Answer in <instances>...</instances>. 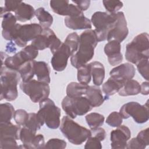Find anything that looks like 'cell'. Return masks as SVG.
<instances>
[{
  "label": "cell",
  "mask_w": 149,
  "mask_h": 149,
  "mask_svg": "<svg viewBox=\"0 0 149 149\" xmlns=\"http://www.w3.org/2000/svg\"><path fill=\"white\" fill-rule=\"evenodd\" d=\"M98 42L97 37L94 30L89 29L83 31L79 36L77 51L70 57L72 65L77 69L91 60Z\"/></svg>",
  "instance_id": "6da1fadb"
},
{
  "label": "cell",
  "mask_w": 149,
  "mask_h": 149,
  "mask_svg": "<svg viewBox=\"0 0 149 149\" xmlns=\"http://www.w3.org/2000/svg\"><path fill=\"white\" fill-rule=\"evenodd\" d=\"M20 73L17 70L2 66L1 68V101L15 100L18 97L17 86L20 81Z\"/></svg>",
  "instance_id": "7a4b0ae2"
},
{
  "label": "cell",
  "mask_w": 149,
  "mask_h": 149,
  "mask_svg": "<svg viewBox=\"0 0 149 149\" xmlns=\"http://www.w3.org/2000/svg\"><path fill=\"white\" fill-rule=\"evenodd\" d=\"M59 129L68 141L74 145H81L91 134V130L80 125L68 116L62 118Z\"/></svg>",
  "instance_id": "3957f363"
},
{
  "label": "cell",
  "mask_w": 149,
  "mask_h": 149,
  "mask_svg": "<svg viewBox=\"0 0 149 149\" xmlns=\"http://www.w3.org/2000/svg\"><path fill=\"white\" fill-rule=\"evenodd\" d=\"M147 33L136 36L126 46L125 58L133 64H136L143 59L149 58V40Z\"/></svg>",
  "instance_id": "277c9868"
},
{
  "label": "cell",
  "mask_w": 149,
  "mask_h": 149,
  "mask_svg": "<svg viewBox=\"0 0 149 149\" xmlns=\"http://www.w3.org/2000/svg\"><path fill=\"white\" fill-rule=\"evenodd\" d=\"M116 19V13L111 14L101 11L94 13L91 22L95 28L94 30L98 42L107 40V37L114 26Z\"/></svg>",
  "instance_id": "5b68a950"
},
{
  "label": "cell",
  "mask_w": 149,
  "mask_h": 149,
  "mask_svg": "<svg viewBox=\"0 0 149 149\" xmlns=\"http://www.w3.org/2000/svg\"><path fill=\"white\" fill-rule=\"evenodd\" d=\"M37 113L48 127L55 129L60 126L61 109L52 100L48 98L39 102V109Z\"/></svg>",
  "instance_id": "8992f818"
},
{
  "label": "cell",
  "mask_w": 149,
  "mask_h": 149,
  "mask_svg": "<svg viewBox=\"0 0 149 149\" xmlns=\"http://www.w3.org/2000/svg\"><path fill=\"white\" fill-rule=\"evenodd\" d=\"M61 105L66 115L72 119L85 115L93 108L88 99L83 96L70 97L66 95L62 100Z\"/></svg>",
  "instance_id": "52a82bcc"
},
{
  "label": "cell",
  "mask_w": 149,
  "mask_h": 149,
  "mask_svg": "<svg viewBox=\"0 0 149 149\" xmlns=\"http://www.w3.org/2000/svg\"><path fill=\"white\" fill-rule=\"evenodd\" d=\"M20 88L34 103L40 102L48 98L50 93L48 84L33 79L27 81H22L20 83Z\"/></svg>",
  "instance_id": "ba28073f"
},
{
  "label": "cell",
  "mask_w": 149,
  "mask_h": 149,
  "mask_svg": "<svg viewBox=\"0 0 149 149\" xmlns=\"http://www.w3.org/2000/svg\"><path fill=\"white\" fill-rule=\"evenodd\" d=\"M43 29L37 23H30L22 25L16 24L13 40L19 47L24 48L28 41H33L42 31Z\"/></svg>",
  "instance_id": "9c48e42d"
},
{
  "label": "cell",
  "mask_w": 149,
  "mask_h": 149,
  "mask_svg": "<svg viewBox=\"0 0 149 149\" xmlns=\"http://www.w3.org/2000/svg\"><path fill=\"white\" fill-rule=\"evenodd\" d=\"M119 113L123 119H126L132 117L137 123H146L149 119L148 101L144 105L135 101L128 102L122 106Z\"/></svg>",
  "instance_id": "30bf717a"
},
{
  "label": "cell",
  "mask_w": 149,
  "mask_h": 149,
  "mask_svg": "<svg viewBox=\"0 0 149 149\" xmlns=\"http://www.w3.org/2000/svg\"><path fill=\"white\" fill-rule=\"evenodd\" d=\"M62 44V41L57 37L54 31L50 29H43L42 33L31 41V45L38 51L49 48L51 53L54 54Z\"/></svg>",
  "instance_id": "8fae6325"
},
{
  "label": "cell",
  "mask_w": 149,
  "mask_h": 149,
  "mask_svg": "<svg viewBox=\"0 0 149 149\" xmlns=\"http://www.w3.org/2000/svg\"><path fill=\"white\" fill-rule=\"evenodd\" d=\"M116 17L115 23L107 37V41H109L114 40L120 43L127 37L129 33V30L123 12H116Z\"/></svg>",
  "instance_id": "7c38bea8"
},
{
  "label": "cell",
  "mask_w": 149,
  "mask_h": 149,
  "mask_svg": "<svg viewBox=\"0 0 149 149\" xmlns=\"http://www.w3.org/2000/svg\"><path fill=\"white\" fill-rule=\"evenodd\" d=\"M49 5L52 11L58 15L65 16L66 17H76L83 15V11L76 5L69 3V1H51Z\"/></svg>",
  "instance_id": "4fadbf2b"
},
{
  "label": "cell",
  "mask_w": 149,
  "mask_h": 149,
  "mask_svg": "<svg viewBox=\"0 0 149 149\" xmlns=\"http://www.w3.org/2000/svg\"><path fill=\"white\" fill-rule=\"evenodd\" d=\"M131 136V132L128 127L120 125L111 132V147L113 149L126 148L127 143Z\"/></svg>",
  "instance_id": "5bb4252c"
},
{
  "label": "cell",
  "mask_w": 149,
  "mask_h": 149,
  "mask_svg": "<svg viewBox=\"0 0 149 149\" xmlns=\"http://www.w3.org/2000/svg\"><path fill=\"white\" fill-rule=\"evenodd\" d=\"M72 55L69 48L62 43L51 58V63L52 68L56 72L64 70L67 66L68 59Z\"/></svg>",
  "instance_id": "9a60e30c"
},
{
  "label": "cell",
  "mask_w": 149,
  "mask_h": 149,
  "mask_svg": "<svg viewBox=\"0 0 149 149\" xmlns=\"http://www.w3.org/2000/svg\"><path fill=\"white\" fill-rule=\"evenodd\" d=\"M135 73L136 70L134 66L132 63L127 62L113 68L110 71L109 75L110 77L125 84L126 81L133 78Z\"/></svg>",
  "instance_id": "2e32d148"
},
{
  "label": "cell",
  "mask_w": 149,
  "mask_h": 149,
  "mask_svg": "<svg viewBox=\"0 0 149 149\" xmlns=\"http://www.w3.org/2000/svg\"><path fill=\"white\" fill-rule=\"evenodd\" d=\"M104 52L108 57L109 63L112 66L118 65L123 61L120 43L116 40H110L105 44Z\"/></svg>",
  "instance_id": "e0dca14e"
},
{
  "label": "cell",
  "mask_w": 149,
  "mask_h": 149,
  "mask_svg": "<svg viewBox=\"0 0 149 149\" xmlns=\"http://www.w3.org/2000/svg\"><path fill=\"white\" fill-rule=\"evenodd\" d=\"M2 21V35L3 38L8 41H12L13 36L16 27L17 19L11 12H7L0 16Z\"/></svg>",
  "instance_id": "ac0fdd59"
},
{
  "label": "cell",
  "mask_w": 149,
  "mask_h": 149,
  "mask_svg": "<svg viewBox=\"0 0 149 149\" xmlns=\"http://www.w3.org/2000/svg\"><path fill=\"white\" fill-rule=\"evenodd\" d=\"M65 26L72 30L91 29V22L84 14L76 17H65L64 19Z\"/></svg>",
  "instance_id": "d6986e66"
},
{
  "label": "cell",
  "mask_w": 149,
  "mask_h": 149,
  "mask_svg": "<svg viewBox=\"0 0 149 149\" xmlns=\"http://www.w3.org/2000/svg\"><path fill=\"white\" fill-rule=\"evenodd\" d=\"M30 61L26 52L22 49L12 56H6L4 60V65L8 68L18 70L19 67L25 62Z\"/></svg>",
  "instance_id": "ffe728a7"
},
{
  "label": "cell",
  "mask_w": 149,
  "mask_h": 149,
  "mask_svg": "<svg viewBox=\"0 0 149 149\" xmlns=\"http://www.w3.org/2000/svg\"><path fill=\"white\" fill-rule=\"evenodd\" d=\"M85 95L93 108L101 106L106 100L97 86H88Z\"/></svg>",
  "instance_id": "44dd1931"
},
{
  "label": "cell",
  "mask_w": 149,
  "mask_h": 149,
  "mask_svg": "<svg viewBox=\"0 0 149 149\" xmlns=\"http://www.w3.org/2000/svg\"><path fill=\"white\" fill-rule=\"evenodd\" d=\"M15 16L17 20L25 22L30 20L35 16V10L31 5L22 1L15 12Z\"/></svg>",
  "instance_id": "7402d4cb"
},
{
  "label": "cell",
  "mask_w": 149,
  "mask_h": 149,
  "mask_svg": "<svg viewBox=\"0 0 149 149\" xmlns=\"http://www.w3.org/2000/svg\"><path fill=\"white\" fill-rule=\"evenodd\" d=\"M34 73L38 81L47 84L50 83V69L45 62L34 61Z\"/></svg>",
  "instance_id": "603a6c76"
},
{
  "label": "cell",
  "mask_w": 149,
  "mask_h": 149,
  "mask_svg": "<svg viewBox=\"0 0 149 149\" xmlns=\"http://www.w3.org/2000/svg\"><path fill=\"white\" fill-rule=\"evenodd\" d=\"M0 123V139L7 137L19 139V133L20 129L19 125H15L10 122Z\"/></svg>",
  "instance_id": "cb8c5ba5"
},
{
  "label": "cell",
  "mask_w": 149,
  "mask_h": 149,
  "mask_svg": "<svg viewBox=\"0 0 149 149\" xmlns=\"http://www.w3.org/2000/svg\"><path fill=\"white\" fill-rule=\"evenodd\" d=\"M91 66V74L93 81L95 86H100L104 81L105 78V68L102 63L98 61L90 63Z\"/></svg>",
  "instance_id": "d4e9b609"
},
{
  "label": "cell",
  "mask_w": 149,
  "mask_h": 149,
  "mask_svg": "<svg viewBox=\"0 0 149 149\" xmlns=\"http://www.w3.org/2000/svg\"><path fill=\"white\" fill-rule=\"evenodd\" d=\"M19 140L23 143L22 148L33 149V145L36 137V133L26 126L20 127L19 133Z\"/></svg>",
  "instance_id": "484cf974"
},
{
  "label": "cell",
  "mask_w": 149,
  "mask_h": 149,
  "mask_svg": "<svg viewBox=\"0 0 149 149\" xmlns=\"http://www.w3.org/2000/svg\"><path fill=\"white\" fill-rule=\"evenodd\" d=\"M139 93H140V84L137 80L133 79L126 81L118 92L119 95L122 97L136 95Z\"/></svg>",
  "instance_id": "4316f807"
},
{
  "label": "cell",
  "mask_w": 149,
  "mask_h": 149,
  "mask_svg": "<svg viewBox=\"0 0 149 149\" xmlns=\"http://www.w3.org/2000/svg\"><path fill=\"white\" fill-rule=\"evenodd\" d=\"M123 84L118 80L110 77L107 81H106L102 86V89L106 97L108 98L109 96L113 95L119 90L123 86Z\"/></svg>",
  "instance_id": "83f0119b"
},
{
  "label": "cell",
  "mask_w": 149,
  "mask_h": 149,
  "mask_svg": "<svg viewBox=\"0 0 149 149\" xmlns=\"http://www.w3.org/2000/svg\"><path fill=\"white\" fill-rule=\"evenodd\" d=\"M88 84L80 83L71 82L68 84L66 87V95L70 97H79L86 94Z\"/></svg>",
  "instance_id": "f1b7e54d"
},
{
  "label": "cell",
  "mask_w": 149,
  "mask_h": 149,
  "mask_svg": "<svg viewBox=\"0 0 149 149\" xmlns=\"http://www.w3.org/2000/svg\"><path fill=\"white\" fill-rule=\"evenodd\" d=\"M35 16L43 29H49L53 23V17L48 11L44 8H38L35 10Z\"/></svg>",
  "instance_id": "f546056e"
},
{
  "label": "cell",
  "mask_w": 149,
  "mask_h": 149,
  "mask_svg": "<svg viewBox=\"0 0 149 149\" xmlns=\"http://www.w3.org/2000/svg\"><path fill=\"white\" fill-rule=\"evenodd\" d=\"M23 81H27L31 80L34 74V60L26 61L19 68L18 70Z\"/></svg>",
  "instance_id": "4dcf8cb0"
},
{
  "label": "cell",
  "mask_w": 149,
  "mask_h": 149,
  "mask_svg": "<svg viewBox=\"0 0 149 149\" xmlns=\"http://www.w3.org/2000/svg\"><path fill=\"white\" fill-rule=\"evenodd\" d=\"M77 80L79 83L88 84L91 78V66L90 63L81 65L77 68Z\"/></svg>",
  "instance_id": "1f68e13d"
},
{
  "label": "cell",
  "mask_w": 149,
  "mask_h": 149,
  "mask_svg": "<svg viewBox=\"0 0 149 149\" xmlns=\"http://www.w3.org/2000/svg\"><path fill=\"white\" fill-rule=\"evenodd\" d=\"M15 109L13 105L5 102L0 105V122H10V120L14 116Z\"/></svg>",
  "instance_id": "d6a6232c"
},
{
  "label": "cell",
  "mask_w": 149,
  "mask_h": 149,
  "mask_svg": "<svg viewBox=\"0 0 149 149\" xmlns=\"http://www.w3.org/2000/svg\"><path fill=\"white\" fill-rule=\"evenodd\" d=\"M86 122L91 129L100 127L104 124L105 117L101 113L91 112L85 117Z\"/></svg>",
  "instance_id": "836d02e7"
},
{
  "label": "cell",
  "mask_w": 149,
  "mask_h": 149,
  "mask_svg": "<svg viewBox=\"0 0 149 149\" xmlns=\"http://www.w3.org/2000/svg\"><path fill=\"white\" fill-rule=\"evenodd\" d=\"M44 122L38 116L37 113H29V118L24 126L34 132L37 133V131L40 129L41 127L43 126Z\"/></svg>",
  "instance_id": "e575fe53"
},
{
  "label": "cell",
  "mask_w": 149,
  "mask_h": 149,
  "mask_svg": "<svg viewBox=\"0 0 149 149\" xmlns=\"http://www.w3.org/2000/svg\"><path fill=\"white\" fill-rule=\"evenodd\" d=\"M63 43L69 48L73 55L77 51L79 47V36L76 32L68 34Z\"/></svg>",
  "instance_id": "d590c367"
},
{
  "label": "cell",
  "mask_w": 149,
  "mask_h": 149,
  "mask_svg": "<svg viewBox=\"0 0 149 149\" xmlns=\"http://www.w3.org/2000/svg\"><path fill=\"white\" fill-rule=\"evenodd\" d=\"M103 5L108 13H115L123 7V2L120 1H102Z\"/></svg>",
  "instance_id": "8d00e7d4"
},
{
  "label": "cell",
  "mask_w": 149,
  "mask_h": 149,
  "mask_svg": "<svg viewBox=\"0 0 149 149\" xmlns=\"http://www.w3.org/2000/svg\"><path fill=\"white\" fill-rule=\"evenodd\" d=\"M123 118L118 112L113 111L111 112L106 119V123L111 127H117L122 123Z\"/></svg>",
  "instance_id": "74e56055"
},
{
  "label": "cell",
  "mask_w": 149,
  "mask_h": 149,
  "mask_svg": "<svg viewBox=\"0 0 149 149\" xmlns=\"http://www.w3.org/2000/svg\"><path fill=\"white\" fill-rule=\"evenodd\" d=\"M29 113H28L25 110L22 109H19L15 111L13 119L17 125L19 126H24L28 118Z\"/></svg>",
  "instance_id": "f35d334b"
},
{
  "label": "cell",
  "mask_w": 149,
  "mask_h": 149,
  "mask_svg": "<svg viewBox=\"0 0 149 149\" xmlns=\"http://www.w3.org/2000/svg\"><path fill=\"white\" fill-rule=\"evenodd\" d=\"M137 69L141 76L148 81V59H143L136 63Z\"/></svg>",
  "instance_id": "ab89813d"
},
{
  "label": "cell",
  "mask_w": 149,
  "mask_h": 149,
  "mask_svg": "<svg viewBox=\"0 0 149 149\" xmlns=\"http://www.w3.org/2000/svg\"><path fill=\"white\" fill-rule=\"evenodd\" d=\"M21 2H22V1H5L4 6L1 7L0 16H2L3 14H5V13H7V12H15Z\"/></svg>",
  "instance_id": "60d3db41"
},
{
  "label": "cell",
  "mask_w": 149,
  "mask_h": 149,
  "mask_svg": "<svg viewBox=\"0 0 149 149\" xmlns=\"http://www.w3.org/2000/svg\"><path fill=\"white\" fill-rule=\"evenodd\" d=\"M66 142L62 139L54 138L49 139L45 144L44 148H61L66 147Z\"/></svg>",
  "instance_id": "b9f144b4"
},
{
  "label": "cell",
  "mask_w": 149,
  "mask_h": 149,
  "mask_svg": "<svg viewBox=\"0 0 149 149\" xmlns=\"http://www.w3.org/2000/svg\"><path fill=\"white\" fill-rule=\"evenodd\" d=\"M16 140V139L11 137L1 139H0V148L2 149L18 148L19 146H17Z\"/></svg>",
  "instance_id": "7bdbcfd3"
},
{
  "label": "cell",
  "mask_w": 149,
  "mask_h": 149,
  "mask_svg": "<svg viewBox=\"0 0 149 149\" xmlns=\"http://www.w3.org/2000/svg\"><path fill=\"white\" fill-rule=\"evenodd\" d=\"M136 139L146 148L149 144V129L147 127L140 131L138 133Z\"/></svg>",
  "instance_id": "ee69618b"
},
{
  "label": "cell",
  "mask_w": 149,
  "mask_h": 149,
  "mask_svg": "<svg viewBox=\"0 0 149 149\" xmlns=\"http://www.w3.org/2000/svg\"><path fill=\"white\" fill-rule=\"evenodd\" d=\"M102 144L101 141L92 136L88 137L84 146V148H101Z\"/></svg>",
  "instance_id": "f6af8a7d"
},
{
  "label": "cell",
  "mask_w": 149,
  "mask_h": 149,
  "mask_svg": "<svg viewBox=\"0 0 149 149\" xmlns=\"http://www.w3.org/2000/svg\"><path fill=\"white\" fill-rule=\"evenodd\" d=\"M91 136L98 139L101 141L104 140L106 137V132L105 129L101 127L91 129Z\"/></svg>",
  "instance_id": "bcb514c9"
},
{
  "label": "cell",
  "mask_w": 149,
  "mask_h": 149,
  "mask_svg": "<svg viewBox=\"0 0 149 149\" xmlns=\"http://www.w3.org/2000/svg\"><path fill=\"white\" fill-rule=\"evenodd\" d=\"M126 148L128 149H144L145 147L141 145L137 140L136 137L132 138L127 143Z\"/></svg>",
  "instance_id": "7dc6e473"
},
{
  "label": "cell",
  "mask_w": 149,
  "mask_h": 149,
  "mask_svg": "<svg viewBox=\"0 0 149 149\" xmlns=\"http://www.w3.org/2000/svg\"><path fill=\"white\" fill-rule=\"evenodd\" d=\"M73 2H74L76 5L81 10L84 11L88 9V8L90 7V1L88 0H81V1H72Z\"/></svg>",
  "instance_id": "c3c4849f"
},
{
  "label": "cell",
  "mask_w": 149,
  "mask_h": 149,
  "mask_svg": "<svg viewBox=\"0 0 149 149\" xmlns=\"http://www.w3.org/2000/svg\"><path fill=\"white\" fill-rule=\"evenodd\" d=\"M149 83L148 81L143 82L140 85V93L147 95L149 93Z\"/></svg>",
  "instance_id": "681fc988"
},
{
  "label": "cell",
  "mask_w": 149,
  "mask_h": 149,
  "mask_svg": "<svg viewBox=\"0 0 149 149\" xmlns=\"http://www.w3.org/2000/svg\"><path fill=\"white\" fill-rule=\"evenodd\" d=\"M8 44L9 45V46H8V45H7V46H6V51H7L8 52L10 53V54L15 52V51H16V48H15V46L13 45H13H12V46L10 45H11V42H10V44L8 43Z\"/></svg>",
  "instance_id": "f907efd6"
}]
</instances>
